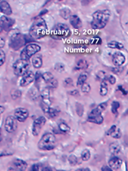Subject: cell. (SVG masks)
<instances>
[{
  "mask_svg": "<svg viewBox=\"0 0 128 171\" xmlns=\"http://www.w3.org/2000/svg\"><path fill=\"white\" fill-rule=\"evenodd\" d=\"M111 16L110 10H98L92 13V20L91 21V27L95 30L102 29L107 25Z\"/></svg>",
  "mask_w": 128,
  "mask_h": 171,
  "instance_id": "obj_1",
  "label": "cell"
},
{
  "mask_svg": "<svg viewBox=\"0 0 128 171\" xmlns=\"http://www.w3.org/2000/svg\"><path fill=\"white\" fill-rule=\"evenodd\" d=\"M29 33L33 40H38L44 37L47 33V25L44 19L42 18L35 19L30 27Z\"/></svg>",
  "mask_w": 128,
  "mask_h": 171,
  "instance_id": "obj_2",
  "label": "cell"
},
{
  "mask_svg": "<svg viewBox=\"0 0 128 171\" xmlns=\"http://www.w3.org/2000/svg\"><path fill=\"white\" fill-rule=\"evenodd\" d=\"M9 37H10L9 46L15 51L18 50L27 43L25 36L21 34L20 31L18 29H13L10 31L9 33Z\"/></svg>",
  "mask_w": 128,
  "mask_h": 171,
  "instance_id": "obj_3",
  "label": "cell"
},
{
  "mask_svg": "<svg viewBox=\"0 0 128 171\" xmlns=\"http://www.w3.org/2000/svg\"><path fill=\"white\" fill-rule=\"evenodd\" d=\"M71 34L70 29L64 23L56 24L50 31V37L54 40H62L69 37Z\"/></svg>",
  "mask_w": 128,
  "mask_h": 171,
  "instance_id": "obj_4",
  "label": "cell"
},
{
  "mask_svg": "<svg viewBox=\"0 0 128 171\" xmlns=\"http://www.w3.org/2000/svg\"><path fill=\"white\" fill-rule=\"evenodd\" d=\"M56 145V138L53 134L50 132L44 134L38 141V147L41 150H52Z\"/></svg>",
  "mask_w": 128,
  "mask_h": 171,
  "instance_id": "obj_5",
  "label": "cell"
},
{
  "mask_svg": "<svg viewBox=\"0 0 128 171\" xmlns=\"http://www.w3.org/2000/svg\"><path fill=\"white\" fill-rule=\"evenodd\" d=\"M41 51V46L36 43H30L27 45L20 54V59L29 61L31 57Z\"/></svg>",
  "mask_w": 128,
  "mask_h": 171,
  "instance_id": "obj_6",
  "label": "cell"
},
{
  "mask_svg": "<svg viewBox=\"0 0 128 171\" xmlns=\"http://www.w3.org/2000/svg\"><path fill=\"white\" fill-rule=\"evenodd\" d=\"M29 67H30V62L21 59L17 60L13 64V72L18 77L23 76L26 72H28Z\"/></svg>",
  "mask_w": 128,
  "mask_h": 171,
  "instance_id": "obj_7",
  "label": "cell"
},
{
  "mask_svg": "<svg viewBox=\"0 0 128 171\" xmlns=\"http://www.w3.org/2000/svg\"><path fill=\"white\" fill-rule=\"evenodd\" d=\"M46 123V118L44 116H40L36 118L33 123L32 126V133L34 136H37L41 132V129Z\"/></svg>",
  "mask_w": 128,
  "mask_h": 171,
  "instance_id": "obj_8",
  "label": "cell"
},
{
  "mask_svg": "<svg viewBox=\"0 0 128 171\" xmlns=\"http://www.w3.org/2000/svg\"><path fill=\"white\" fill-rule=\"evenodd\" d=\"M4 129L9 133L15 132L17 129V121L14 116H8L4 121Z\"/></svg>",
  "mask_w": 128,
  "mask_h": 171,
  "instance_id": "obj_9",
  "label": "cell"
},
{
  "mask_svg": "<svg viewBox=\"0 0 128 171\" xmlns=\"http://www.w3.org/2000/svg\"><path fill=\"white\" fill-rule=\"evenodd\" d=\"M34 80L35 74L32 71L29 70L23 76H21V80L19 81V85L21 87H25V86L31 84L34 81Z\"/></svg>",
  "mask_w": 128,
  "mask_h": 171,
  "instance_id": "obj_10",
  "label": "cell"
},
{
  "mask_svg": "<svg viewBox=\"0 0 128 171\" xmlns=\"http://www.w3.org/2000/svg\"><path fill=\"white\" fill-rule=\"evenodd\" d=\"M29 116V112L27 109L19 107L15 110L14 118L18 122H24Z\"/></svg>",
  "mask_w": 128,
  "mask_h": 171,
  "instance_id": "obj_11",
  "label": "cell"
},
{
  "mask_svg": "<svg viewBox=\"0 0 128 171\" xmlns=\"http://www.w3.org/2000/svg\"><path fill=\"white\" fill-rule=\"evenodd\" d=\"M15 20L12 18L7 16H1L0 17V27L2 28V30L8 31L10 29L13 27L14 25Z\"/></svg>",
  "mask_w": 128,
  "mask_h": 171,
  "instance_id": "obj_12",
  "label": "cell"
},
{
  "mask_svg": "<svg viewBox=\"0 0 128 171\" xmlns=\"http://www.w3.org/2000/svg\"><path fill=\"white\" fill-rule=\"evenodd\" d=\"M112 61L114 66L118 68L121 67V66H123V65L125 63V56L120 52H115V53L113 54V55H112Z\"/></svg>",
  "mask_w": 128,
  "mask_h": 171,
  "instance_id": "obj_13",
  "label": "cell"
},
{
  "mask_svg": "<svg viewBox=\"0 0 128 171\" xmlns=\"http://www.w3.org/2000/svg\"><path fill=\"white\" fill-rule=\"evenodd\" d=\"M40 97L41 98V104L50 107V105H51V100H50V92L49 88H44L41 90V93H40Z\"/></svg>",
  "mask_w": 128,
  "mask_h": 171,
  "instance_id": "obj_14",
  "label": "cell"
},
{
  "mask_svg": "<svg viewBox=\"0 0 128 171\" xmlns=\"http://www.w3.org/2000/svg\"><path fill=\"white\" fill-rule=\"evenodd\" d=\"M41 109L43 110V112H44V113L45 114V115H47L49 118H54L55 117L58 116V113H59L60 112L58 109H55V108L51 107H48V106L43 105V104H41Z\"/></svg>",
  "mask_w": 128,
  "mask_h": 171,
  "instance_id": "obj_15",
  "label": "cell"
},
{
  "mask_svg": "<svg viewBox=\"0 0 128 171\" xmlns=\"http://www.w3.org/2000/svg\"><path fill=\"white\" fill-rule=\"evenodd\" d=\"M13 170L16 171H25L27 167V164L21 159H15L12 163Z\"/></svg>",
  "mask_w": 128,
  "mask_h": 171,
  "instance_id": "obj_16",
  "label": "cell"
},
{
  "mask_svg": "<svg viewBox=\"0 0 128 171\" xmlns=\"http://www.w3.org/2000/svg\"><path fill=\"white\" fill-rule=\"evenodd\" d=\"M87 121L89 122L93 123V124H101L104 121V118L101 115H98V114H95L90 112L88 117H87Z\"/></svg>",
  "mask_w": 128,
  "mask_h": 171,
  "instance_id": "obj_17",
  "label": "cell"
},
{
  "mask_svg": "<svg viewBox=\"0 0 128 171\" xmlns=\"http://www.w3.org/2000/svg\"><path fill=\"white\" fill-rule=\"evenodd\" d=\"M109 167L112 170H118L121 167V164H122V160L117 156H114L111 158L108 161Z\"/></svg>",
  "mask_w": 128,
  "mask_h": 171,
  "instance_id": "obj_18",
  "label": "cell"
},
{
  "mask_svg": "<svg viewBox=\"0 0 128 171\" xmlns=\"http://www.w3.org/2000/svg\"><path fill=\"white\" fill-rule=\"evenodd\" d=\"M0 11L4 13V16H10L12 14V9L10 4L6 1H1L0 2Z\"/></svg>",
  "mask_w": 128,
  "mask_h": 171,
  "instance_id": "obj_19",
  "label": "cell"
},
{
  "mask_svg": "<svg viewBox=\"0 0 128 171\" xmlns=\"http://www.w3.org/2000/svg\"><path fill=\"white\" fill-rule=\"evenodd\" d=\"M107 135H110L113 138H116V139H119L122 135L121 129L116 127L115 125H112L110 127V129L107 132Z\"/></svg>",
  "mask_w": 128,
  "mask_h": 171,
  "instance_id": "obj_20",
  "label": "cell"
},
{
  "mask_svg": "<svg viewBox=\"0 0 128 171\" xmlns=\"http://www.w3.org/2000/svg\"><path fill=\"white\" fill-rule=\"evenodd\" d=\"M69 20H70V25L73 26L74 28L79 29L82 27L81 20L77 15H71V16L69 18Z\"/></svg>",
  "mask_w": 128,
  "mask_h": 171,
  "instance_id": "obj_21",
  "label": "cell"
},
{
  "mask_svg": "<svg viewBox=\"0 0 128 171\" xmlns=\"http://www.w3.org/2000/svg\"><path fill=\"white\" fill-rule=\"evenodd\" d=\"M32 65L35 69H40L43 65L42 57L40 55H36L32 57Z\"/></svg>",
  "mask_w": 128,
  "mask_h": 171,
  "instance_id": "obj_22",
  "label": "cell"
},
{
  "mask_svg": "<svg viewBox=\"0 0 128 171\" xmlns=\"http://www.w3.org/2000/svg\"><path fill=\"white\" fill-rule=\"evenodd\" d=\"M121 146L118 143L114 142L112 143L110 145V151L111 153L113 154V155H118L121 152Z\"/></svg>",
  "mask_w": 128,
  "mask_h": 171,
  "instance_id": "obj_23",
  "label": "cell"
},
{
  "mask_svg": "<svg viewBox=\"0 0 128 171\" xmlns=\"http://www.w3.org/2000/svg\"><path fill=\"white\" fill-rule=\"evenodd\" d=\"M107 46L110 49H118V50H123L124 49V46L122 43L117 42V41H110L107 44Z\"/></svg>",
  "mask_w": 128,
  "mask_h": 171,
  "instance_id": "obj_24",
  "label": "cell"
},
{
  "mask_svg": "<svg viewBox=\"0 0 128 171\" xmlns=\"http://www.w3.org/2000/svg\"><path fill=\"white\" fill-rule=\"evenodd\" d=\"M59 15L64 19H69V18L71 16L72 12H71V10L68 8V7H64V8L60 10Z\"/></svg>",
  "mask_w": 128,
  "mask_h": 171,
  "instance_id": "obj_25",
  "label": "cell"
},
{
  "mask_svg": "<svg viewBox=\"0 0 128 171\" xmlns=\"http://www.w3.org/2000/svg\"><path fill=\"white\" fill-rule=\"evenodd\" d=\"M107 107V103L104 102V103H102V104L97 106L95 109H92L91 112H93V113L98 114V115H101V113H102V112L105 110Z\"/></svg>",
  "mask_w": 128,
  "mask_h": 171,
  "instance_id": "obj_26",
  "label": "cell"
},
{
  "mask_svg": "<svg viewBox=\"0 0 128 171\" xmlns=\"http://www.w3.org/2000/svg\"><path fill=\"white\" fill-rule=\"evenodd\" d=\"M99 93L101 96H106L108 93V85L106 81H101V86H100V90Z\"/></svg>",
  "mask_w": 128,
  "mask_h": 171,
  "instance_id": "obj_27",
  "label": "cell"
},
{
  "mask_svg": "<svg viewBox=\"0 0 128 171\" xmlns=\"http://www.w3.org/2000/svg\"><path fill=\"white\" fill-rule=\"evenodd\" d=\"M88 66V63L85 60H79L78 62L75 63V70H84V69H87Z\"/></svg>",
  "mask_w": 128,
  "mask_h": 171,
  "instance_id": "obj_28",
  "label": "cell"
},
{
  "mask_svg": "<svg viewBox=\"0 0 128 171\" xmlns=\"http://www.w3.org/2000/svg\"><path fill=\"white\" fill-rule=\"evenodd\" d=\"M87 78H88V73H87V72H84L81 73L79 76H78V80H77V85L82 86L83 84H85Z\"/></svg>",
  "mask_w": 128,
  "mask_h": 171,
  "instance_id": "obj_29",
  "label": "cell"
},
{
  "mask_svg": "<svg viewBox=\"0 0 128 171\" xmlns=\"http://www.w3.org/2000/svg\"><path fill=\"white\" fill-rule=\"evenodd\" d=\"M58 129H60V131L64 133H67V132H70V128L64 121H61V122L58 123Z\"/></svg>",
  "mask_w": 128,
  "mask_h": 171,
  "instance_id": "obj_30",
  "label": "cell"
},
{
  "mask_svg": "<svg viewBox=\"0 0 128 171\" xmlns=\"http://www.w3.org/2000/svg\"><path fill=\"white\" fill-rule=\"evenodd\" d=\"M41 78H42L43 81H44L46 84H48V83L50 82V81H51L53 78H55L54 76L53 75V74L50 73V72H49L43 73L42 75H41Z\"/></svg>",
  "mask_w": 128,
  "mask_h": 171,
  "instance_id": "obj_31",
  "label": "cell"
},
{
  "mask_svg": "<svg viewBox=\"0 0 128 171\" xmlns=\"http://www.w3.org/2000/svg\"><path fill=\"white\" fill-rule=\"evenodd\" d=\"M90 156H91V154H90V150H87V149H85L82 151L81 154V159L84 161H87L90 159Z\"/></svg>",
  "mask_w": 128,
  "mask_h": 171,
  "instance_id": "obj_32",
  "label": "cell"
},
{
  "mask_svg": "<svg viewBox=\"0 0 128 171\" xmlns=\"http://www.w3.org/2000/svg\"><path fill=\"white\" fill-rule=\"evenodd\" d=\"M95 77H96V79L98 80V81H106L107 74H106V72H104V71H98V72L96 73Z\"/></svg>",
  "mask_w": 128,
  "mask_h": 171,
  "instance_id": "obj_33",
  "label": "cell"
},
{
  "mask_svg": "<svg viewBox=\"0 0 128 171\" xmlns=\"http://www.w3.org/2000/svg\"><path fill=\"white\" fill-rule=\"evenodd\" d=\"M90 43L91 45H101L102 44V40L98 36L92 37L90 38Z\"/></svg>",
  "mask_w": 128,
  "mask_h": 171,
  "instance_id": "obj_34",
  "label": "cell"
},
{
  "mask_svg": "<svg viewBox=\"0 0 128 171\" xmlns=\"http://www.w3.org/2000/svg\"><path fill=\"white\" fill-rule=\"evenodd\" d=\"M120 107V104L118 101H113L111 107V111L114 115H118V110Z\"/></svg>",
  "mask_w": 128,
  "mask_h": 171,
  "instance_id": "obj_35",
  "label": "cell"
},
{
  "mask_svg": "<svg viewBox=\"0 0 128 171\" xmlns=\"http://www.w3.org/2000/svg\"><path fill=\"white\" fill-rule=\"evenodd\" d=\"M10 95H11L12 98L13 100H16L19 98L21 96V91L18 90V89H13V90L10 92Z\"/></svg>",
  "mask_w": 128,
  "mask_h": 171,
  "instance_id": "obj_36",
  "label": "cell"
},
{
  "mask_svg": "<svg viewBox=\"0 0 128 171\" xmlns=\"http://www.w3.org/2000/svg\"><path fill=\"white\" fill-rule=\"evenodd\" d=\"M47 88H49V89H55L58 86V81H57V80L55 78H53L51 81H50L48 84H47Z\"/></svg>",
  "mask_w": 128,
  "mask_h": 171,
  "instance_id": "obj_37",
  "label": "cell"
},
{
  "mask_svg": "<svg viewBox=\"0 0 128 171\" xmlns=\"http://www.w3.org/2000/svg\"><path fill=\"white\" fill-rule=\"evenodd\" d=\"M81 89L82 92H84V93H89L91 90V87H90V84H86V83L83 84L82 86H81Z\"/></svg>",
  "mask_w": 128,
  "mask_h": 171,
  "instance_id": "obj_38",
  "label": "cell"
},
{
  "mask_svg": "<svg viewBox=\"0 0 128 171\" xmlns=\"http://www.w3.org/2000/svg\"><path fill=\"white\" fill-rule=\"evenodd\" d=\"M68 161L70 162V165H75V164L78 163V158H76V156H75L74 155H71L69 156L68 158Z\"/></svg>",
  "mask_w": 128,
  "mask_h": 171,
  "instance_id": "obj_39",
  "label": "cell"
},
{
  "mask_svg": "<svg viewBox=\"0 0 128 171\" xmlns=\"http://www.w3.org/2000/svg\"><path fill=\"white\" fill-rule=\"evenodd\" d=\"M65 69V66L63 63H58L55 64V71H57L58 72H62Z\"/></svg>",
  "mask_w": 128,
  "mask_h": 171,
  "instance_id": "obj_40",
  "label": "cell"
},
{
  "mask_svg": "<svg viewBox=\"0 0 128 171\" xmlns=\"http://www.w3.org/2000/svg\"><path fill=\"white\" fill-rule=\"evenodd\" d=\"M5 53L3 52V50L0 49V66H2L5 62Z\"/></svg>",
  "mask_w": 128,
  "mask_h": 171,
  "instance_id": "obj_41",
  "label": "cell"
},
{
  "mask_svg": "<svg viewBox=\"0 0 128 171\" xmlns=\"http://www.w3.org/2000/svg\"><path fill=\"white\" fill-rule=\"evenodd\" d=\"M106 80H107L109 81V83H110L111 85H114L116 83V78L113 75H108L106 78Z\"/></svg>",
  "mask_w": 128,
  "mask_h": 171,
  "instance_id": "obj_42",
  "label": "cell"
},
{
  "mask_svg": "<svg viewBox=\"0 0 128 171\" xmlns=\"http://www.w3.org/2000/svg\"><path fill=\"white\" fill-rule=\"evenodd\" d=\"M64 86H69L70 85H73V80L70 78H67L64 80V82H63Z\"/></svg>",
  "mask_w": 128,
  "mask_h": 171,
  "instance_id": "obj_43",
  "label": "cell"
},
{
  "mask_svg": "<svg viewBox=\"0 0 128 171\" xmlns=\"http://www.w3.org/2000/svg\"><path fill=\"white\" fill-rule=\"evenodd\" d=\"M30 171H42V167L40 164H33L31 167Z\"/></svg>",
  "mask_w": 128,
  "mask_h": 171,
  "instance_id": "obj_44",
  "label": "cell"
},
{
  "mask_svg": "<svg viewBox=\"0 0 128 171\" xmlns=\"http://www.w3.org/2000/svg\"><path fill=\"white\" fill-rule=\"evenodd\" d=\"M5 46V40L3 37H0V49H3Z\"/></svg>",
  "mask_w": 128,
  "mask_h": 171,
  "instance_id": "obj_45",
  "label": "cell"
},
{
  "mask_svg": "<svg viewBox=\"0 0 128 171\" xmlns=\"http://www.w3.org/2000/svg\"><path fill=\"white\" fill-rule=\"evenodd\" d=\"M101 171H113V170H112L110 167H108V166H103V167H101Z\"/></svg>",
  "mask_w": 128,
  "mask_h": 171,
  "instance_id": "obj_46",
  "label": "cell"
},
{
  "mask_svg": "<svg viewBox=\"0 0 128 171\" xmlns=\"http://www.w3.org/2000/svg\"><path fill=\"white\" fill-rule=\"evenodd\" d=\"M118 89H120V90H121V92H122V93L124 94V95H127V91L125 90V89H123L122 86H118Z\"/></svg>",
  "mask_w": 128,
  "mask_h": 171,
  "instance_id": "obj_47",
  "label": "cell"
},
{
  "mask_svg": "<svg viewBox=\"0 0 128 171\" xmlns=\"http://www.w3.org/2000/svg\"><path fill=\"white\" fill-rule=\"evenodd\" d=\"M75 171H90V170L89 168H87V167H85V168L78 169V170H76Z\"/></svg>",
  "mask_w": 128,
  "mask_h": 171,
  "instance_id": "obj_48",
  "label": "cell"
},
{
  "mask_svg": "<svg viewBox=\"0 0 128 171\" xmlns=\"http://www.w3.org/2000/svg\"><path fill=\"white\" fill-rule=\"evenodd\" d=\"M4 110H5V109H4V107H3V106L0 105V115H1V114H2L3 112H4Z\"/></svg>",
  "mask_w": 128,
  "mask_h": 171,
  "instance_id": "obj_49",
  "label": "cell"
},
{
  "mask_svg": "<svg viewBox=\"0 0 128 171\" xmlns=\"http://www.w3.org/2000/svg\"><path fill=\"white\" fill-rule=\"evenodd\" d=\"M42 171H53L51 170V168L49 167H45L44 168H42Z\"/></svg>",
  "mask_w": 128,
  "mask_h": 171,
  "instance_id": "obj_50",
  "label": "cell"
},
{
  "mask_svg": "<svg viewBox=\"0 0 128 171\" xmlns=\"http://www.w3.org/2000/svg\"><path fill=\"white\" fill-rule=\"evenodd\" d=\"M2 140V137H1V131H0V141Z\"/></svg>",
  "mask_w": 128,
  "mask_h": 171,
  "instance_id": "obj_51",
  "label": "cell"
},
{
  "mask_svg": "<svg viewBox=\"0 0 128 171\" xmlns=\"http://www.w3.org/2000/svg\"><path fill=\"white\" fill-rule=\"evenodd\" d=\"M2 31H3L2 28H1L0 27V33H1V32H2Z\"/></svg>",
  "mask_w": 128,
  "mask_h": 171,
  "instance_id": "obj_52",
  "label": "cell"
},
{
  "mask_svg": "<svg viewBox=\"0 0 128 171\" xmlns=\"http://www.w3.org/2000/svg\"><path fill=\"white\" fill-rule=\"evenodd\" d=\"M8 171H13V169H12V168H10L8 170Z\"/></svg>",
  "mask_w": 128,
  "mask_h": 171,
  "instance_id": "obj_53",
  "label": "cell"
},
{
  "mask_svg": "<svg viewBox=\"0 0 128 171\" xmlns=\"http://www.w3.org/2000/svg\"><path fill=\"white\" fill-rule=\"evenodd\" d=\"M60 171H63V170H60Z\"/></svg>",
  "mask_w": 128,
  "mask_h": 171,
  "instance_id": "obj_54",
  "label": "cell"
}]
</instances>
